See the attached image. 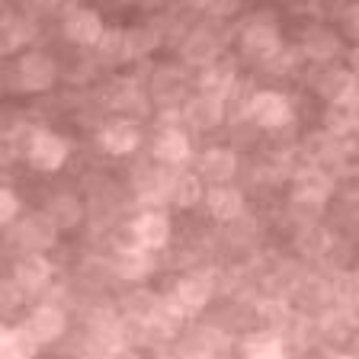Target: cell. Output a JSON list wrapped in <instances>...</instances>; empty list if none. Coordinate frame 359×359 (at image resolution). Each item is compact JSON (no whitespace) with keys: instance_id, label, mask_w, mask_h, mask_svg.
Here are the masks:
<instances>
[{"instance_id":"cell-1","label":"cell","mask_w":359,"mask_h":359,"mask_svg":"<svg viewBox=\"0 0 359 359\" xmlns=\"http://www.w3.org/2000/svg\"><path fill=\"white\" fill-rule=\"evenodd\" d=\"M241 52L260 65H273L283 55V36H279V26L273 22V16H257L247 22L241 32Z\"/></svg>"},{"instance_id":"cell-2","label":"cell","mask_w":359,"mask_h":359,"mask_svg":"<svg viewBox=\"0 0 359 359\" xmlns=\"http://www.w3.org/2000/svg\"><path fill=\"white\" fill-rule=\"evenodd\" d=\"M26 157L36 170H45V173H55L65 167L67 161V142L61 135L48 132V128H36L29 135V144H26Z\"/></svg>"},{"instance_id":"cell-3","label":"cell","mask_w":359,"mask_h":359,"mask_svg":"<svg viewBox=\"0 0 359 359\" xmlns=\"http://www.w3.org/2000/svg\"><path fill=\"white\" fill-rule=\"evenodd\" d=\"M13 77H16V87L20 90L42 93V90H48L55 83L58 71H55V61L45 52H22L20 58H16Z\"/></svg>"},{"instance_id":"cell-4","label":"cell","mask_w":359,"mask_h":359,"mask_svg":"<svg viewBox=\"0 0 359 359\" xmlns=\"http://www.w3.org/2000/svg\"><path fill=\"white\" fill-rule=\"evenodd\" d=\"M247 112H250V119H254L257 126L269 128V132L285 128L292 122L289 97H283V93H276V90H260V93H254L250 103H247Z\"/></svg>"},{"instance_id":"cell-5","label":"cell","mask_w":359,"mask_h":359,"mask_svg":"<svg viewBox=\"0 0 359 359\" xmlns=\"http://www.w3.org/2000/svg\"><path fill=\"white\" fill-rule=\"evenodd\" d=\"M330 196H334V180L321 167H305V170H299L295 180H292V202L295 205L321 209Z\"/></svg>"},{"instance_id":"cell-6","label":"cell","mask_w":359,"mask_h":359,"mask_svg":"<svg viewBox=\"0 0 359 359\" xmlns=\"http://www.w3.org/2000/svg\"><path fill=\"white\" fill-rule=\"evenodd\" d=\"M61 29H65V39H67L71 45H81V48H93V45H100V39H103L106 26H103V16H100L97 10L74 7L71 13L65 16Z\"/></svg>"},{"instance_id":"cell-7","label":"cell","mask_w":359,"mask_h":359,"mask_svg":"<svg viewBox=\"0 0 359 359\" xmlns=\"http://www.w3.org/2000/svg\"><path fill=\"white\" fill-rule=\"evenodd\" d=\"M142 144V128L132 119H112L100 128V148L112 157H128Z\"/></svg>"},{"instance_id":"cell-8","label":"cell","mask_w":359,"mask_h":359,"mask_svg":"<svg viewBox=\"0 0 359 359\" xmlns=\"http://www.w3.org/2000/svg\"><path fill=\"white\" fill-rule=\"evenodd\" d=\"M128 228H132L135 244L144 247V250H161V247H167V241H170V218H167V212L148 209L135 218Z\"/></svg>"},{"instance_id":"cell-9","label":"cell","mask_w":359,"mask_h":359,"mask_svg":"<svg viewBox=\"0 0 359 359\" xmlns=\"http://www.w3.org/2000/svg\"><path fill=\"white\" fill-rule=\"evenodd\" d=\"M183 119H187L189 128H196V132H212V128H218L224 119V97L199 90V97H193L187 103V109H183Z\"/></svg>"},{"instance_id":"cell-10","label":"cell","mask_w":359,"mask_h":359,"mask_svg":"<svg viewBox=\"0 0 359 359\" xmlns=\"http://www.w3.org/2000/svg\"><path fill=\"white\" fill-rule=\"evenodd\" d=\"M193 154V144H189V135L183 132V126H170L161 128L154 138V157L167 167H183Z\"/></svg>"},{"instance_id":"cell-11","label":"cell","mask_w":359,"mask_h":359,"mask_svg":"<svg viewBox=\"0 0 359 359\" xmlns=\"http://www.w3.org/2000/svg\"><path fill=\"white\" fill-rule=\"evenodd\" d=\"M26 327H29V334L36 337L39 344H55L67 330V318L58 305H39V308H32Z\"/></svg>"},{"instance_id":"cell-12","label":"cell","mask_w":359,"mask_h":359,"mask_svg":"<svg viewBox=\"0 0 359 359\" xmlns=\"http://www.w3.org/2000/svg\"><path fill=\"white\" fill-rule=\"evenodd\" d=\"M202 202H205V209H209V215L215 218V222H234V218H241V212H244V193L234 189L231 183L212 187Z\"/></svg>"},{"instance_id":"cell-13","label":"cell","mask_w":359,"mask_h":359,"mask_svg":"<svg viewBox=\"0 0 359 359\" xmlns=\"http://www.w3.org/2000/svg\"><path fill=\"white\" fill-rule=\"evenodd\" d=\"M234 173H238V154L231 148H209L199 157V177L209 180L212 187L231 183Z\"/></svg>"},{"instance_id":"cell-14","label":"cell","mask_w":359,"mask_h":359,"mask_svg":"<svg viewBox=\"0 0 359 359\" xmlns=\"http://www.w3.org/2000/svg\"><path fill=\"white\" fill-rule=\"evenodd\" d=\"M318 93L327 103H350V100H356V74L350 67H330L318 81Z\"/></svg>"},{"instance_id":"cell-15","label":"cell","mask_w":359,"mask_h":359,"mask_svg":"<svg viewBox=\"0 0 359 359\" xmlns=\"http://www.w3.org/2000/svg\"><path fill=\"white\" fill-rule=\"evenodd\" d=\"M13 279L26 292H36L52 279V263H48L45 254H36V250H32V254H22L13 266Z\"/></svg>"},{"instance_id":"cell-16","label":"cell","mask_w":359,"mask_h":359,"mask_svg":"<svg viewBox=\"0 0 359 359\" xmlns=\"http://www.w3.org/2000/svg\"><path fill=\"white\" fill-rule=\"evenodd\" d=\"M157 45H161V32L151 22L122 29V58H144V55L157 52Z\"/></svg>"},{"instance_id":"cell-17","label":"cell","mask_w":359,"mask_h":359,"mask_svg":"<svg viewBox=\"0 0 359 359\" xmlns=\"http://www.w3.org/2000/svg\"><path fill=\"white\" fill-rule=\"evenodd\" d=\"M167 199L177 205V209H193L205 199V189H202V177L189 170H180L170 177V189H167Z\"/></svg>"},{"instance_id":"cell-18","label":"cell","mask_w":359,"mask_h":359,"mask_svg":"<svg viewBox=\"0 0 359 359\" xmlns=\"http://www.w3.org/2000/svg\"><path fill=\"white\" fill-rule=\"evenodd\" d=\"M154 250H144V247H119V257H116V273H119L126 283H138V279L151 276L154 269Z\"/></svg>"},{"instance_id":"cell-19","label":"cell","mask_w":359,"mask_h":359,"mask_svg":"<svg viewBox=\"0 0 359 359\" xmlns=\"http://www.w3.org/2000/svg\"><path fill=\"white\" fill-rule=\"evenodd\" d=\"M302 52L314 61H330L340 52V36L330 26H308L302 36Z\"/></svg>"},{"instance_id":"cell-20","label":"cell","mask_w":359,"mask_h":359,"mask_svg":"<svg viewBox=\"0 0 359 359\" xmlns=\"http://www.w3.org/2000/svg\"><path fill=\"white\" fill-rule=\"evenodd\" d=\"M45 218L58 228V231H67V228H74V224H81L83 218V205L77 196L71 193H58L48 199V205H45Z\"/></svg>"},{"instance_id":"cell-21","label":"cell","mask_w":359,"mask_h":359,"mask_svg":"<svg viewBox=\"0 0 359 359\" xmlns=\"http://www.w3.org/2000/svg\"><path fill=\"white\" fill-rule=\"evenodd\" d=\"M173 299L193 314V311H199V308L209 305L212 283L205 276H183V279H177V285H173Z\"/></svg>"},{"instance_id":"cell-22","label":"cell","mask_w":359,"mask_h":359,"mask_svg":"<svg viewBox=\"0 0 359 359\" xmlns=\"http://www.w3.org/2000/svg\"><path fill=\"white\" fill-rule=\"evenodd\" d=\"M39 340L29 334V327H7L0 334V356L4 359H32L39 350Z\"/></svg>"},{"instance_id":"cell-23","label":"cell","mask_w":359,"mask_h":359,"mask_svg":"<svg viewBox=\"0 0 359 359\" xmlns=\"http://www.w3.org/2000/svg\"><path fill=\"white\" fill-rule=\"evenodd\" d=\"M55 231H58V228H55V224L45 218V212H42V215L29 218V222L22 224L20 231H16V238H20V244H22V250H26V254H32V250H36V254H42L45 247L55 241Z\"/></svg>"},{"instance_id":"cell-24","label":"cell","mask_w":359,"mask_h":359,"mask_svg":"<svg viewBox=\"0 0 359 359\" xmlns=\"http://www.w3.org/2000/svg\"><path fill=\"white\" fill-rule=\"evenodd\" d=\"M285 344L273 330H257L244 340V359H283Z\"/></svg>"},{"instance_id":"cell-25","label":"cell","mask_w":359,"mask_h":359,"mask_svg":"<svg viewBox=\"0 0 359 359\" xmlns=\"http://www.w3.org/2000/svg\"><path fill=\"white\" fill-rule=\"evenodd\" d=\"M356 116H359V106L353 103H327L324 109V128L330 135H346L350 128H356Z\"/></svg>"},{"instance_id":"cell-26","label":"cell","mask_w":359,"mask_h":359,"mask_svg":"<svg viewBox=\"0 0 359 359\" xmlns=\"http://www.w3.org/2000/svg\"><path fill=\"white\" fill-rule=\"evenodd\" d=\"M154 97L161 103H177L183 97V77L173 71V67H161L154 74Z\"/></svg>"},{"instance_id":"cell-27","label":"cell","mask_w":359,"mask_h":359,"mask_svg":"<svg viewBox=\"0 0 359 359\" xmlns=\"http://www.w3.org/2000/svg\"><path fill=\"white\" fill-rule=\"evenodd\" d=\"M215 52H218V42L209 29H199L187 42V58L196 61V65H212V61H215Z\"/></svg>"},{"instance_id":"cell-28","label":"cell","mask_w":359,"mask_h":359,"mask_svg":"<svg viewBox=\"0 0 359 359\" xmlns=\"http://www.w3.org/2000/svg\"><path fill=\"white\" fill-rule=\"evenodd\" d=\"M16 215H20V196H16L10 187H4L0 189V222L13 224Z\"/></svg>"},{"instance_id":"cell-29","label":"cell","mask_w":359,"mask_h":359,"mask_svg":"<svg viewBox=\"0 0 359 359\" xmlns=\"http://www.w3.org/2000/svg\"><path fill=\"white\" fill-rule=\"evenodd\" d=\"M97 48H100V55H103V58H106V55H109V58H112V55H119V58H122V29H106Z\"/></svg>"},{"instance_id":"cell-30","label":"cell","mask_w":359,"mask_h":359,"mask_svg":"<svg viewBox=\"0 0 359 359\" xmlns=\"http://www.w3.org/2000/svg\"><path fill=\"white\" fill-rule=\"evenodd\" d=\"M324 241H327V238L321 234V228H311V224H308L305 231L299 234V250H305V254H308V250H311V254H318V250L324 247Z\"/></svg>"},{"instance_id":"cell-31","label":"cell","mask_w":359,"mask_h":359,"mask_svg":"<svg viewBox=\"0 0 359 359\" xmlns=\"http://www.w3.org/2000/svg\"><path fill=\"white\" fill-rule=\"evenodd\" d=\"M22 295H26V289H22L20 283H16V279H10V283H4V311H13L16 305H20L22 302Z\"/></svg>"},{"instance_id":"cell-32","label":"cell","mask_w":359,"mask_h":359,"mask_svg":"<svg viewBox=\"0 0 359 359\" xmlns=\"http://www.w3.org/2000/svg\"><path fill=\"white\" fill-rule=\"evenodd\" d=\"M350 71L359 77V45H356V48H353V52H350Z\"/></svg>"},{"instance_id":"cell-33","label":"cell","mask_w":359,"mask_h":359,"mask_svg":"<svg viewBox=\"0 0 359 359\" xmlns=\"http://www.w3.org/2000/svg\"><path fill=\"white\" fill-rule=\"evenodd\" d=\"M36 4H39V7H48V10H55V7H58V4H61V0H36Z\"/></svg>"},{"instance_id":"cell-34","label":"cell","mask_w":359,"mask_h":359,"mask_svg":"<svg viewBox=\"0 0 359 359\" xmlns=\"http://www.w3.org/2000/svg\"><path fill=\"white\" fill-rule=\"evenodd\" d=\"M353 29H356V36H359V10L353 13Z\"/></svg>"},{"instance_id":"cell-35","label":"cell","mask_w":359,"mask_h":359,"mask_svg":"<svg viewBox=\"0 0 359 359\" xmlns=\"http://www.w3.org/2000/svg\"><path fill=\"white\" fill-rule=\"evenodd\" d=\"M334 359H353V356H334Z\"/></svg>"},{"instance_id":"cell-36","label":"cell","mask_w":359,"mask_h":359,"mask_svg":"<svg viewBox=\"0 0 359 359\" xmlns=\"http://www.w3.org/2000/svg\"><path fill=\"white\" fill-rule=\"evenodd\" d=\"M356 132H359V116H356Z\"/></svg>"}]
</instances>
